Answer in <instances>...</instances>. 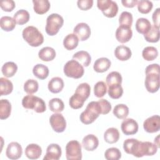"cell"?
Listing matches in <instances>:
<instances>
[{
	"mask_svg": "<svg viewBox=\"0 0 160 160\" xmlns=\"http://www.w3.org/2000/svg\"><path fill=\"white\" fill-rule=\"evenodd\" d=\"M145 73H159V66L158 64H152L148 66Z\"/></svg>",
	"mask_w": 160,
	"mask_h": 160,
	"instance_id": "cell-50",
	"label": "cell"
},
{
	"mask_svg": "<svg viewBox=\"0 0 160 160\" xmlns=\"http://www.w3.org/2000/svg\"><path fill=\"white\" fill-rule=\"evenodd\" d=\"M41 154L42 149L37 144H29L25 149V155L30 159H37Z\"/></svg>",
	"mask_w": 160,
	"mask_h": 160,
	"instance_id": "cell-18",
	"label": "cell"
},
{
	"mask_svg": "<svg viewBox=\"0 0 160 160\" xmlns=\"http://www.w3.org/2000/svg\"><path fill=\"white\" fill-rule=\"evenodd\" d=\"M147 91L151 93H154L159 88V73H147L144 81Z\"/></svg>",
	"mask_w": 160,
	"mask_h": 160,
	"instance_id": "cell-9",
	"label": "cell"
},
{
	"mask_svg": "<svg viewBox=\"0 0 160 160\" xmlns=\"http://www.w3.org/2000/svg\"><path fill=\"white\" fill-rule=\"evenodd\" d=\"M64 24L62 17L56 13H52L48 16L46 19V32L49 36H54Z\"/></svg>",
	"mask_w": 160,
	"mask_h": 160,
	"instance_id": "cell-5",
	"label": "cell"
},
{
	"mask_svg": "<svg viewBox=\"0 0 160 160\" xmlns=\"http://www.w3.org/2000/svg\"><path fill=\"white\" fill-rule=\"evenodd\" d=\"M91 92V87L89 85V84L86 82H83L80 84L76 89L75 93L79 94L86 99H87Z\"/></svg>",
	"mask_w": 160,
	"mask_h": 160,
	"instance_id": "cell-44",
	"label": "cell"
},
{
	"mask_svg": "<svg viewBox=\"0 0 160 160\" xmlns=\"http://www.w3.org/2000/svg\"><path fill=\"white\" fill-rule=\"evenodd\" d=\"M111 62L106 58H100L96 59L93 65L94 70L97 72H104L111 67Z\"/></svg>",
	"mask_w": 160,
	"mask_h": 160,
	"instance_id": "cell-20",
	"label": "cell"
},
{
	"mask_svg": "<svg viewBox=\"0 0 160 160\" xmlns=\"http://www.w3.org/2000/svg\"><path fill=\"white\" fill-rule=\"evenodd\" d=\"M151 24L150 21L144 18H140L138 19V20L136 22V31L141 34H146L148 32V31L150 30L151 28Z\"/></svg>",
	"mask_w": 160,
	"mask_h": 160,
	"instance_id": "cell-23",
	"label": "cell"
},
{
	"mask_svg": "<svg viewBox=\"0 0 160 160\" xmlns=\"http://www.w3.org/2000/svg\"><path fill=\"white\" fill-rule=\"evenodd\" d=\"M86 99L80 96L78 94L74 93L69 99V104L71 108L74 109H78L82 108L84 105Z\"/></svg>",
	"mask_w": 160,
	"mask_h": 160,
	"instance_id": "cell-37",
	"label": "cell"
},
{
	"mask_svg": "<svg viewBox=\"0 0 160 160\" xmlns=\"http://www.w3.org/2000/svg\"><path fill=\"white\" fill-rule=\"evenodd\" d=\"M145 40L149 42H157L159 40V28L154 24L148 33L144 35Z\"/></svg>",
	"mask_w": 160,
	"mask_h": 160,
	"instance_id": "cell-33",
	"label": "cell"
},
{
	"mask_svg": "<svg viewBox=\"0 0 160 160\" xmlns=\"http://www.w3.org/2000/svg\"><path fill=\"white\" fill-rule=\"evenodd\" d=\"M48 89L52 93H58L61 92L64 88V81L59 77L52 78L48 82Z\"/></svg>",
	"mask_w": 160,
	"mask_h": 160,
	"instance_id": "cell-22",
	"label": "cell"
},
{
	"mask_svg": "<svg viewBox=\"0 0 160 160\" xmlns=\"http://www.w3.org/2000/svg\"><path fill=\"white\" fill-rule=\"evenodd\" d=\"M49 122L52 129L56 132H62L66 128V121L61 113L52 114L49 118Z\"/></svg>",
	"mask_w": 160,
	"mask_h": 160,
	"instance_id": "cell-10",
	"label": "cell"
},
{
	"mask_svg": "<svg viewBox=\"0 0 160 160\" xmlns=\"http://www.w3.org/2000/svg\"><path fill=\"white\" fill-rule=\"evenodd\" d=\"M13 18L16 21L17 24L19 25H22L29 21L30 15L28 11H27L26 10L20 9L14 14Z\"/></svg>",
	"mask_w": 160,
	"mask_h": 160,
	"instance_id": "cell-35",
	"label": "cell"
},
{
	"mask_svg": "<svg viewBox=\"0 0 160 160\" xmlns=\"http://www.w3.org/2000/svg\"><path fill=\"white\" fill-rule=\"evenodd\" d=\"M72 58L85 67H88L91 61V57L90 54L85 51H80L76 52L72 56Z\"/></svg>",
	"mask_w": 160,
	"mask_h": 160,
	"instance_id": "cell-24",
	"label": "cell"
},
{
	"mask_svg": "<svg viewBox=\"0 0 160 160\" xmlns=\"http://www.w3.org/2000/svg\"><path fill=\"white\" fill-rule=\"evenodd\" d=\"M114 55L118 59L124 61L128 60L131 57L132 52L129 48L124 45H121L116 48L114 50Z\"/></svg>",
	"mask_w": 160,
	"mask_h": 160,
	"instance_id": "cell-19",
	"label": "cell"
},
{
	"mask_svg": "<svg viewBox=\"0 0 160 160\" xmlns=\"http://www.w3.org/2000/svg\"><path fill=\"white\" fill-rule=\"evenodd\" d=\"M78 8L83 11L91 9L93 5L92 0H79L77 2Z\"/></svg>",
	"mask_w": 160,
	"mask_h": 160,
	"instance_id": "cell-49",
	"label": "cell"
},
{
	"mask_svg": "<svg viewBox=\"0 0 160 160\" xmlns=\"http://www.w3.org/2000/svg\"><path fill=\"white\" fill-rule=\"evenodd\" d=\"M132 21H133L132 15L129 12L124 11L119 16V25L126 26L131 28L132 24Z\"/></svg>",
	"mask_w": 160,
	"mask_h": 160,
	"instance_id": "cell-45",
	"label": "cell"
},
{
	"mask_svg": "<svg viewBox=\"0 0 160 160\" xmlns=\"http://www.w3.org/2000/svg\"><path fill=\"white\" fill-rule=\"evenodd\" d=\"M132 36V31L130 27L119 25L116 31V38L121 43L128 42Z\"/></svg>",
	"mask_w": 160,
	"mask_h": 160,
	"instance_id": "cell-12",
	"label": "cell"
},
{
	"mask_svg": "<svg viewBox=\"0 0 160 160\" xmlns=\"http://www.w3.org/2000/svg\"><path fill=\"white\" fill-rule=\"evenodd\" d=\"M104 157L108 160H118L121 158V152L117 148H110L105 151Z\"/></svg>",
	"mask_w": 160,
	"mask_h": 160,
	"instance_id": "cell-43",
	"label": "cell"
},
{
	"mask_svg": "<svg viewBox=\"0 0 160 160\" xmlns=\"http://www.w3.org/2000/svg\"><path fill=\"white\" fill-rule=\"evenodd\" d=\"M159 136L158 135L155 139H154V142L156 141L157 142H156V145L157 146L158 148H159Z\"/></svg>",
	"mask_w": 160,
	"mask_h": 160,
	"instance_id": "cell-53",
	"label": "cell"
},
{
	"mask_svg": "<svg viewBox=\"0 0 160 160\" xmlns=\"http://www.w3.org/2000/svg\"><path fill=\"white\" fill-rule=\"evenodd\" d=\"M61 147L58 144H51L46 149V153L43 158L44 160H58L61 156Z\"/></svg>",
	"mask_w": 160,
	"mask_h": 160,
	"instance_id": "cell-16",
	"label": "cell"
},
{
	"mask_svg": "<svg viewBox=\"0 0 160 160\" xmlns=\"http://www.w3.org/2000/svg\"><path fill=\"white\" fill-rule=\"evenodd\" d=\"M11 112V104L8 99H1L0 101V118L6 119L8 118Z\"/></svg>",
	"mask_w": 160,
	"mask_h": 160,
	"instance_id": "cell-30",
	"label": "cell"
},
{
	"mask_svg": "<svg viewBox=\"0 0 160 160\" xmlns=\"http://www.w3.org/2000/svg\"><path fill=\"white\" fill-rule=\"evenodd\" d=\"M22 106L28 109H33L38 113L44 112L46 110L45 102L40 98L31 94L25 96L22 100Z\"/></svg>",
	"mask_w": 160,
	"mask_h": 160,
	"instance_id": "cell-4",
	"label": "cell"
},
{
	"mask_svg": "<svg viewBox=\"0 0 160 160\" xmlns=\"http://www.w3.org/2000/svg\"><path fill=\"white\" fill-rule=\"evenodd\" d=\"M158 49L153 46L146 47L145 48H144L142 52V58L148 61L154 60L158 57Z\"/></svg>",
	"mask_w": 160,
	"mask_h": 160,
	"instance_id": "cell-38",
	"label": "cell"
},
{
	"mask_svg": "<svg viewBox=\"0 0 160 160\" xmlns=\"http://www.w3.org/2000/svg\"><path fill=\"white\" fill-rule=\"evenodd\" d=\"M38 56L40 59L44 61H51L56 57L55 50L51 47L42 48L38 52Z\"/></svg>",
	"mask_w": 160,
	"mask_h": 160,
	"instance_id": "cell-25",
	"label": "cell"
},
{
	"mask_svg": "<svg viewBox=\"0 0 160 160\" xmlns=\"http://www.w3.org/2000/svg\"><path fill=\"white\" fill-rule=\"evenodd\" d=\"M101 114L100 106L98 101H91L86 106L85 111L81 112L80 120L84 124L92 123Z\"/></svg>",
	"mask_w": 160,
	"mask_h": 160,
	"instance_id": "cell-3",
	"label": "cell"
},
{
	"mask_svg": "<svg viewBox=\"0 0 160 160\" xmlns=\"http://www.w3.org/2000/svg\"><path fill=\"white\" fill-rule=\"evenodd\" d=\"M119 132L117 128H108L104 134V139L105 141L109 144L116 142L119 139Z\"/></svg>",
	"mask_w": 160,
	"mask_h": 160,
	"instance_id": "cell-26",
	"label": "cell"
},
{
	"mask_svg": "<svg viewBox=\"0 0 160 160\" xmlns=\"http://www.w3.org/2000/svg\"><path fill=\"white\" fill-rule=\"evenodd\" d=\"M113 114L118 119H125L128 116L129 108L124 104H117L113 109Z\"/></svg>",
	"mask_w": 160,
	"mask_h": 160,
	"instance_id": "cell-36",
	"label": "cell"
},
{
	"mask_svg": "<svg viewBox=\"0 0 160 160\" xmlns=\"http://www.w3.org/2000/svg\"><path fill=\"white\" fill-rule=\"evenodd\" d=\"M0 6L4 11L11 12L14 9L16 4L12 0H5L1 2Z\"/></svg>",
	"mask_w": 160,
	"mask_h": 160,
	"instance_id": "cell-48",
	"label": "cell"
},
{
	"mask_svg": "<svg viewBox=\"0 0 160 160\" xmlns=\"http://www.w3.org/2000/svg\"><path fill=\"white\" fill-rule=\"evenodd\" d=\"M122 76L119 72L112 71L109 73L106 77V81L108 86L112 85H121Z\"/></svg>",
	"mask_w": 160,
	"mask_h": 160,
	"instance_id": "cell-34",
	"label": "cell"
},
{
	"mask_svg": "<svg viewBox=\"0 0 160 160\" xmlns=\"http://www.w3.org/2000/svg\"><path fill=\"white\" fill-rule=\"evenodd\" d=\"M73 32L77 36L79 40L84 41L90 37L91 32L89 25L85 22H80L74 27Z\"/></svg>",
	"mask_w": 160,
	"mask_h": 160,
	"instance_id": "cell-13",
	"label": "cell"
},
{
	"mask_svg": "<svg viewBox=\"0 0 160 160\" xmlns=\"http://www.w3.org/2000/svg\"><path fill=\"white\" fill-rule=\"evenodd\" d=\"M49 107L54 112H60L64 110V104L59 98H52L49 101Z\"/></svg>",
	"mask_w": 160,
	"mask_h": 160,
	"instance_id": "cell-39",
	"label": "cell"
},
{
	"mask_svg": "<svg viewBox=\"0 0 160 160\" xmlns=\"http://www.w3.org/2000/svg\"><path fill=\"white\" fill-rule=\"evenodd\" d=\"M63 71L66 76L74 79L81 78L84 72L83 66L75 59L68 61L64 66Z\"/></svg>",
	"mask_w": 160,
	"mask_h": 160,
	"instance_id": "cell-6",
	"label": "cell"
},
{
	"mask_svg": "<svg viewBox=\"0 0 160 160\" xmlns=\"http://www.w3.org/2000/svg\"><path fill=\"white\" fill-rule=\"evenodd\" d=\"M66 156L68 160H81L82 159L81 146L78 141L72 140L67 143Z\"/></svg>",
	"mask_w": 160,
	"mask_h": 160,
	"instance_id": "cell-8",
	"label": "cell"
},
{
	"mask_svg": "<svg viewBox=\"0 0 160 160\" xmlns=\"http://www.w3.org/2000/svg\"><path fill=\"white\" fill-rule=\"evenodd\" d=\"M97 6L103 14L108 18H114L118 12L117 3L111 0H98Z\"/></svg>",
	"mask_w": 160,
	"mask_h": 160,
	"instance_id": "cell-7",
	"label": "cell"
},
{
	"mask_svg": "<svg viewBox=\"0 0 160 160\" xmlns=\"http://www.w3.org/2000/svg\"><path fill=\"white\" fill-rule=\"evenodd\" d=\"M98 102L100 106L102 114H107L110 112L111 110V104L108 101L102 99L99 100Z\"/></svg>",
	"mask_w": 160,
	"mask_h": 160,
	"instance_id": "cell-47",
	"label": "cell"
},
{
	"mask_svg": "<svg viewBox=\"0 0 160 160\" xmlns=\"http://www.w3.org/2000/svg\"><path fill=\"white\" fill-rule=\"evenodd\" d=\"M23 39L32 47H38L44 42L42 34L38 29L32 26H29L25 28L22 31Z\"/></svg>",
	"mask_w": 160,
	"mask_h": 160,
	"instance_id": "cell-2",
	"label": "cell"
},
{
	"mask_svg": "<svg viewBox=\"0 0 160 160\" xmlns=\"http://www.w3.org/2000/svg\"><path fill=\"white\" fill-rule=\"evenodd\" d=\"M144 130L149 133L156 132L160 129V118L158 115H154L147 118L143 122Z\"/></svg>",
	"mask_w": 160,
	"mask_h": 160,
	"instance_id": "cell-11",
	"label": "cell"
},
{
	"mask_svg": "<svg viewBox=\"0 0 160 160\" xmlns=\"http://www.w3.org/2000/svg\"><path fill=\"white\" fill-rule=\"evenodd\" d=\"M13 89L12 82L5 78H0V96H6L11 94Z\"/></svg>",
	"mask_w": 160,
	"mask_h": 160,
	"instance_id": "cell-32",
	"label": "cell"
},
{
	"mask_svg": "<svg viewBox=\"0 0 160 160\" xmlns=\"http://www.w3.org/2000/svg\"><path fill=\"white\" fill-rule=\"evenodd\" d=\"M108 95L112 99H116L120 98L123 94V89L121 85H112L108 86Z\"/></svg>",
	"mask_w": 160,
	"mask_h": 160,
	"instance_id": "cell-40",
	"label": "cell"
},
{
	"mask_svg": "<svg viewBox=\"0 0 160 160\" xmlns=\"http://www.w3.org/2000/svg\"><path fill=\"white\" fill-rule=\"evenodd\" d=\"M138 9L142 14H148L152 9V2L148 0H140L137 3Z\"/></svg>",
	"mask_w": 160,
	"mask_h": 160,
	"instance_id": "cell-42",
	"label": "cell"
},
{
	"mask_svg": "<svg viewBox=\"0 0 160 160\" xmlns=\"http://www.w3.org/2000/svg\"><path fill=\"white\" fill-rule=\"evenodd\" d=\"M82 145L86 151H92L98 147L99 140L95 135L88 134L82 139Z\"/></svg>",
	"mask_w": 160,
	"mask_h": 160,
	"instance_id": "cell-17",
	"label": "cell"
},
{
	"mask_svg": "<svg viewBox=\"0 0 160 160\" xmlns=\"http://www.w3.org/2000/svg\"><path fill=\"white\" fill-rule=\"evenodd\" d=\"M16 22L10 16H2L0 19V26L5 31H11L16 27Z\"/></svg>",
	"mask_w": 160,
	"mask_h": 160,
	"instance_id": "cell-29",
	"label": "cell"
},
{
	"mask_svg": "<svg viewBox=\"0 0 160 160\" xmlns=\"http://www.w3.org/2000/svg\"><path fill=\"white\" fill-rule=\"evenodd\" d=\"M32 72L33 74L38 79H45L48 78L49 71L46 66L42 64H38L34 66Z\"/></svg>",
	"mask_w": 160,
	"mask_h": 160,
	"instance_id": "cell-28",
	"label": "cell"
},
{
	"mask_svg": "<svg viewBox=\"0 0 160 160\" xmlns=\"http://www.w3.org/2000/svg\"><path fill=\"white\" fill-rule=\"evenodd\" d=\"M39 88V84L37 81L34 79H28L24 84V90L28 94H32L36 92Z\"/></svg>",
	"mask_w": 160,
	"mask_h": 160,
	"instance_id": "cell-41",
	"label": "cell"
},
{
	"mask_svg": "<svg viewBox=\"0 0 160 160\" xmlns=\"http://www.w3.org/2000/svg\"><path fill=\"white\" fill-rule=\"evenodd\" d=\"M79 43V39L74 33L68 34L64 39L63 45L67 50H72L75 49Z\"/></svg>",
	"mask_w": 160,
	"mask_h": 160,
	"instance_id": "cell-27",
	"label": "cell"
},
{
	"mask_svg": "<svg viewBox=\"0 0 160 160\" xmlns=\"http://www.w3.org/2000/svg\"><path fill=\"white\" fill-rule=\"evenodd\" d=\"M107 92V86L103 81H98L94 86V93L97 98L103 97Z\"/></svg>",
	"mask_w": 160,
	"mask_h": 160,
	"instance_id": "cell-46",
	"label": "cell"
},
{
	"mask_svg": "<svg viewBox=\"0 0 160 160\" xmlns=\"http://www.w3.org/2000/svg\"><path fill=\"white\" fill-rule=\"evenodd\" d=\"M121 128L125 135H133L138 131V124L134 119L128 118L122 122Z\"/></svg>",
	"mask_w": 160,
	"mask_h": 160,
	"instance_id": "cell-15",
	"label": "cell"
},
{
	"mask_svg": "<svg viewBox=\"0 0 160 160\" xmlns=\"http://www.w3.org/2000/svg\"><path fill=\"white\" fill-rule=\"evenodd\" d=\"M33 8L35 12L38 14L46 13L50 9V2L48 0H33Z\"/></svg>",
	"mask_w": 160,
	"mask_h": 160,
	"instance_id": "cell-21",
	"label": "cell"
},
{
	"mask_svg": "<svg viewBox=\"0 0 160 160\" xmlns=\"http://www.w3.org/2000/svg\"><path fill=\"white\" fill-rule=\"evenodd\" d=\"M22 154V149L20 144L17 142H10L6 148V155L10 159H18Z\"/></svg>",
	"mask_w": 160,
	"mask_h": 160,
	"instance_id": "cell-14",
	"label": "cell"
},
{
	"mask_svg": "<svg viewBox=\"0 0 160 160\" xmlns=\"http://www.w3.org/2000/svg\"><path fill=\"white\" fill-rule=\"evenodd\" d=\"M18 66L14 62H7L3 64L1 68L2 74L6 78L12 77L17 72Z\"/></svg>",
	"mask_w": 160,
	"mask_h": 160,
	"instance_id": "cell-31",
	"label": "cell"
},
{
	"mask_svg": "<svg viewBox=\"0 0 160 160\" xmlns=\"http://www.w3.org/2000/svg\"><path fill=\"white\" fill-rule=\"evenodd\" d=\"M159 16H160V8H157L152 14V18L154 25L159 28Z\"/></svg>",
	"mask_w": 160,
	"mask_h": 160,
	"instance_id": "cell-51",
	"label": "cell"
},
{
	"mask_svg": "<svg viewBox=\"0 0 160 160\" xmlns=\"http://www.w3.org/2000/svg\"><path fill=\"white\" fill-rule=\"evenodd\" d=\"M121 2L124 7L126 8H133L137 5V0H122Z\"/></svg>",
	"mask_w": 160,
	"mask_h": 160,
	"instance_id": "cell-52",
	"label": "cell"
},
{
	"mask_svg": "<svg viewBox=\"0 0 160 160\" xmlns=\"http://www.w3.org/2000/svg\"><path fill=\"white\" fill-rule=\"evenodd\" d=\"M158 148L157 146L151 142L139 141L134 138L127 139L123 142L124 151L137 158L152 156L157 152Z\"/></svg>",
	"mask_w": 160,
	"mask_h": 160,
	"instance_id": "cell-1",
	"label": "cell"
}]
</instances>
